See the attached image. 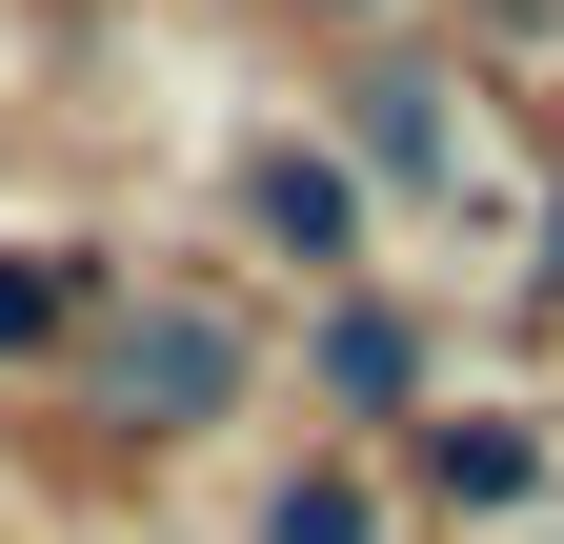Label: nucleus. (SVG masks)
I'll return each instance as SVG.
<instances>
[{"label":"nucleus","mask_w":564,"mask_h":544,"mask_svg":"<svg viewBox=\"0 0 564 544\" xmlns=\"http://www.w3.org/2000/svg\"><path fill=\"white\" fill-rule=\"evenodd\" d=\"M202 403H242V344H223L202 303H141L121 363H101V424H202Z\"/></svg>","instance_id":"f257e3e1"},{"label":"nucleus","mask_w":564,"mask_h":544,"mask_svg":"<svg viewBox=\"0 0 564 544\" xmlns=\"http://www.w3.org/2000/svg\"><path fill=\"white\" fill-rule=\"evenodd\" d=\"M242 202H262V242H282V262H364V182H343V162L282 142V162H242Z\"/></svg>","instance_id":"f03ea898"},{"label":"nucleus","mask_w":564,"mask_h":544,"mask_svg":"<svg viewBox=\"0 0 564 544\" xmlns=\"http://www.w3.org/2000/svg\"><path fill=\"white\" fill-rule=\"evenodd\" d=\"M323 383L364 403V424H383V403H423V323H403V303H343V323H323Z\"/></svg>","instance_id":"7ed1b4c3"},{"label":"nucleus","mask_w":564,"mask_h":544,"mask_svg":"<svg viewBox=\"0 0 564 544\" xmlns=\"http://www.w3.org/2000/svg\"><path fill=\"white\" fill-rule=\"evenodd\" d=\"M423 485H444V504H524L544 444H524V424H444V444H423Z\"/></svg>","instance_id":"20e7f679"},{"label":"nucleus","mask_w":564,"mask_h":544,"mask_svg":"<svg viewBox=\"0 0 564 544\" xmlns=\"http://www.w3.org/2000/svg\"><path fill=\"white\" fill-rule=\"evenodd\" d=\"M364 162H383V182H444V81L383 61V81H364Z\"/></svg>","instance_id":"39448f33"},{"label":"nucleus","mask_w":564,"mask_h":544,"mask_svg":"<svg viewBox=\"0 0 564 544\" xmlns=\"http://www.w3.org/2000/svg\"><path fill=\"white\" fill-rule=\"evenodd\" d=\"M41 344H82V262H0V363H41Z\"/></svg>","instance_id":"423d86ee"},{"label":"nucleus","mask_w":564,"mask_h":544,"mask_svg":"<svg viewBox=\"0 0 564 544\" xmlns=\"http://www.w3.org/2000/svg\"><path fill=\"white\" fill-rule=\"evenodd\" d=\"M262 544H364V485H282V524Z\"/></svg>","instance_id":"0eeeda50"}]
</instances>
